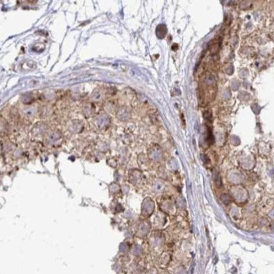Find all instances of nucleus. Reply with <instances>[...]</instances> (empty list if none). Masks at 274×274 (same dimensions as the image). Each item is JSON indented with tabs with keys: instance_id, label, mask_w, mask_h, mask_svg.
Returning <instances> with one entry per match:
<instances>
[{
	"instance_id": "f257e3e1",
	"label": "nucleus",
	"mask_w": 274,
	"mask_h": 274,
	"mask_svg": "<svg viewBox=\"0 0 274 274\" xmlns=\"http://www.w3.org/2000/svg\"><path fill=\"white\" fill-rule=\"evenodd\" d=\"M91 98H93L95 100H101L102 98V94L100 92V90H99V89H97V90H95L93 93V95H91Z\"/></svg>"
}]
</instances>
